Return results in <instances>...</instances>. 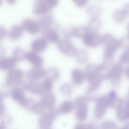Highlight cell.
<instances>
[{"label":"cell","mask_w":129,"mask_h":129,"mask_svg":"<svg viewBox=\"0 0 129 129\" xmlns=\"http://www.w3.org/2000/svg\"><path fill=\"white\" fill-rule=\"evenodd\" d=\"M123 10L126 16H129V3L124 6Z\"/></svg>","instance_id":"cell-39"},{"label":"cell","mask_w":129,"mask_h":129,"mask_svg":"<svg viewBox=\"0 0 129 129\" xmlns=\"http://www.w3.org/2000/svg\"><path fill=\"white\" fill-rule=\"evenodd\" d=\"M16 62L12 57L1 56L0 58V69L3 71H10L14 68Z\"/></svg>","instance_id":"cell-22"},{"label":"cell","mask_w":129,"mask_h":129,"mask_svg":"<svg viewBox=\"0 0 129 129\" xmlns=\"http://www.w3.org/2000/svg\"><path fill=\"white\" fill-rule=\"evenodd\" d=\"M71 76L72 83L75 86L81 85L86 79L84 72L79 69H73Z\"/></svg>","instance_id":"cell-19"},{"label":"cell","mask_w":129,"mask_h":129,"mask_svg":"<svg viewBox=\"0 0 129 129\" xmlns=\"http://www.w3.org/2000/svg\"><path fill=\"white\" fill-rule=\"evenodd\" d=\"M87 12L92 18H98L101 15L102 9L96 4H92L87 8Z\"/></svg>","instance_id":"cell-29"},{"label":"cell","mask_w":129,"mask_h":129,"mask_svg":"<svg viewBox=\"0 0 129 129\" xmlns=\"http://www.w3.org/2000/svg\"><path fill=\"white\" fill-rule=\"evenodd\" d=\"M72 86L68 83H64L61 85L60 87V91L65 95H70L73 91Z\"/></svg>","instance_id":"cell-34"},{"label":"cell","mask_w":129,"mask_h":129,"mask_svg":"<svg viewBox=\"0 0 129 129\" xmlns=\"http://www.w3.org/2000/svg\"><path fill=\"white\" fill-rule=\"evenodd\" d=\"M76 60L79 63L84 64L87 61L88 54L87 52L83 49H80L77 50L75 55Z\"/></svg>","instance_id":"cell-30"},{"label":"cell","mask_w":129,"mask_h":129,"mask_svg":"<svg viewBox=\"0 0 129 129\" xmlns=\"http://www.w3.org/2000/svg\"><path fill=\"white\" fill-rule=\"evenodd\" d=\"M109 107L116 109L123 100L119 98L117 95V92L114 90H112L107 95Z\"/></svg>","instance_id":"cell-23"},{"label":"cell","mask_w":129,"mask_h":129,"mask_svg":"<svg viewBox=\"0 0 129 129\" xmlns=\"http://www.w3.org/2000/svg\"><path fill=\"white\" fill-rule=\"evenodd\" d=\"M41 85L44 93L50 92L53 87V81L46 78L41 82Z\"/></svg>","instance_id":"cell-33"},{"label":"cell","mask_w":129,"mask_h":129,"mask_svg":"<svg viewBox=\"0 0 129 129\" xmlns=\"http://www.w3.org/2000/svg\"><path fill=\"white\" fill-rule=\"evenodd\" d=\"M75 5L78 7H84L87 4V1L84 0H78L75 1Z\"/></svg>","instance_id":"cell-38"},{"label":"cell","mask_w":129,"mask_h":129,"mask_svg":"<svg viewBox=\"0 0 129 129\" xmlns=\"http://www.w3.org/2000/svg\"><path fill=\"white\" fill-rule=\"evenodd\" d=\"M126 16L123 10L118 9L114 12L113 18L115 21L117 23H120L124 21Z\"/></svg>","instance_id":"cell-31"},{"label":"cell","mask_w":129,"mask_h":129,"mask_svg":"<svg viewBox=\"0 0 129 129\" xmlns=\"http://www.w3.org/2000/svg\"><path fill=\"white\" fill-rule=\"evenodd\" d=\"M102 25V22L98 18H92L87 25V28L90 31L96 32Z\"/></svg>","instance_id":"cell-27"},{"label":"cell","mask_w":129,"mask_h":129,"mask_svg":"<svg viewBox=\"0 0 129 129\" xmlns=\"http://www.w3.org/2000/svg\"><path fill=\"white\" fill-rule=\"evenodd\" d=\"M86 96H80L75 99L74 103L75 116L78 120L83 122L86 120L88 114V101Z\"/></svg>","instance_id":"cell-2"},{"label":"cell","mask_w":129,"mask_h":129,"mask_svg":"<svg viewBox=\"0 0 129 129\" xmlns=\"http://www.w3.org/2000/svg\"><path fill=\"white\" fill-rule=\"evenodd\" d=\"M118 129H129V122H127L123 126Z\"/></svg>","instance_id":"cell-41"},{"label":"cell","mask_w":129,"mask_h":129,"mask_svg":"<svg viewBox=\"0 0 129 129\" xmlns=\"http://www.w3.org/2000/svg\"><path fill=\"white\" fill-rule=\"evenodd\" d=\"M25 59L34 67H41L43 63L42 57L37 53L33 50L26 52Z\"/></svg>","instance_id":"cell-17"},{"label":"cell","mask_w":129,"mask_h":129,"mask_svg":"<svg viewBox=\"0 0 129 129\" xmlns=\"http://www.w3.org/2000/svg\"><path fill=\"white\" fill-rule=\"evenodd\" d=\"M121 46L120 40L115 39L105 46L103 56L105 61L109 62L113 59L115 53Z\"/></svg>","instance_id":"cell-9"},{"label":"cell","mask_w":129,"mask_h":129,"mask_svg":"<svg viewBox=\"0 0 129 129\" xmlns=\"http://www.w3.org/2000/svg\"><path fill=\"white\" fill-rule=\"evenodd\" d=\"M95 105L94 109L93 115L95 119H102L106 113L109 107L107 95H103L95 97Z\"/></svg>","instance_id":"cell-4"},{"label":"cell","mask_w":129,"mask_h":129,"mask_svg":"<svg viewBox=\"0 0 129 129\" xmlns=\"http://www.w3.org/2000/svg\"><path fill=\"white\" fill-rule=\"evenodd\" d=\"M41 35L43 38L49 43H56L59 40L58 31L52 27H48L42 29Z\"/></svg>","instance_id":"cell-13"},{"label":"cell","mask_w":129,"mask_h":129,"mask_svg":"<svg viewBox=\"0 0 129 129\" xmlns=\"http://www.w3.org/2000/svg\"><path fill=\"white\" fill-rule=\"evenodd\" d=\"M26 52L19 47L14 48L12 52V57L16 61H20L25 59Z\"/></svg>","instance_id":"cell-28"},{"label":"cell","mask_w":129,"mask_h":129,"mask_svg":"<svg viewBox=\"0 0 129 129\" xmlns=\"http://www.w3.org/2000/svg\"><path fill=\"white\" fill-rule=\"evenodd\" d=\"M25 88L26 90L35 95L42 96L45 94L43 90L41 82L29 81L26 83Z\"/></svg>","instance_id":"cell-18"},{"label":"cell","mask_w":129,"mask_h":129,"mask_svg":"<svg viewBox=\"0 0 129 129\" xmlns=\"http://www.w3.org/2000/svg\"><path fill=\"white\" fill-rule=\"evenodd\" d=\"M45 70L41 67H34L26 73V77L30 81H37L45 76Z\"/></svg>","instance_id":"cell-16"},{"label":"cell","mask_w":129,"mask_h":129,"mask_svg":"<svg viewBox=\"0 0 129 129\" xmlns=\"http://www.w3.org/2000/svg\"><path fill=\"white\" fill-rule=\"evenodd\" d=\"M24 28L20 24H14L12 25L7 33V36L10 40H15L19 38L23 34Z\"/></svg>","instance_id":"cell-20"},{"label":"cell","mask_w":129,"mask_h":129,"mask_svg":"<svg viewBox=\"0 0 129 129\" xmlns=\"http://www.w3.org/2000/svg\"><path fill=\"white\" fill-rule=\"evenodd\" d=\"M115 39L114 36L110 34L106 33L101 36V44L105 46Z\"/></svg>","instance_id":"cell-36"},{"label":"cell","mask_w":129,"mask_h":129,"mask_svg":"<svg viewBox=\"0 0 129 129\" xmlns=\"http://www.w3.org/2000/svg\"><path fill=\"white\" fill-rule=\"evenodd\" d=\"M88 30L87 27L85 26L72 27L66 29L64 31V35L67 38L75 37L82 38Z\"/></svg>","instance_id":"cell-12"},{"label":"cell","mask_w":129,"mask_h":129,"mask_svg":"<svg viewBox=\"0 0 129 129\" xmlns=\"http://www.w3.org/2000/svg\"><path fill=\"white\" fill-rule=\"evenodd\" d=\"M57 0H38L35 1L33 12L36 15L43 16L48 14L52 8L57 6Z\"/></svg>","instance_id":"cell-3"},{"label":"cell","mask_w":129,"mask_h":129,"mask_svg":"<svg viewBox=\"0 0 129 129\" xmlns=\"http://www.w3.org/2000/svg\"><path fill=\"white\" fill-rule=\"evenodd\" d=\"M60 114L58 109L55 108L50 109L42 114L38 120L39 126L42 129H50L53 121Z\"/></svg>","instance_id":"cell-5"},{"label":"cell","mask_w":129,"mask_h":129,"mask_svg":"<svg viewBox=\"0 0 129 129\" xmlns=\"http://www.w3.org/2000/svg\"><path fill=\"white\" fill-rule=\"evenodd\" d=\"M99 127L96 123L90 122L87 123H78L76 124L74 129H99Z\"/></svg>","instance_id":"cell-32"},{"label":"cell","mask_w":129,"mask_h":129,"mask_svg":"<svg viewBox=\"0 0 129 129\" xmlns=\"http://www.w3.org/2000/svg\"><path fill=\"white\" fill-rule=\"evenodd\" d=\"M22 26L24 30L31 34H37L41 29L40 25L37 21L28 18L25 19L23 20Z\"/></svg>","instance_id":"cell-15"},{"label":"cell","mask_w":129,"mask_h":129,"mask_svg":"<svg viewBox=\"0 0 129 129\" xmlns=\"http://www.w3.org/2000/svg\"><path fill=\"white\" fill-rule=\"evenodd\" d=\"M57 47L61 52L69 56H75L78 50L75 46L68 40H62L59 41Z\"/></svg>","instance_id":"cell-11"},{"label":"cell","mask_w":129,"mask_h":129,"mask_svg":"<svg viewBox=\"0 0 129 129\" xmlns=\"http://www.w3.org/2000/svg\"><path fill=\"white\" fill-rule=\"evenodd\" d=\"M75 108L74 103L70 100H66L61 103L58 109L59 113L67 114L71 112Z\"/></svg>","instance_id":"cell-25"},{"label":"cell","mask_w":129,"mask_h":129,"mask_svg":"<svg viewBox=\"0 0 129 129\" xmlns=\"http://www.w3.org/2000/svg\"><path fill=\"white\" fill-rule=\"evenodd\" d=\"M117 119L121 122L129 120V95L125 100H123L120 105L116 109Z\"/></svg>","instance_id":"cell-10"},{"label":"cell","mask_w":129,"mask_h":129,"mask_svg":"<svg viewBox=\"0 0 129 129\" xmlns=\"http://www.w3.org/2000/svg\"><path fill=\"white\" fill-rule=\"evenodd\" d=\"M56 98L52 93L48 92L41 96L39 102L41 107L45 110L46 109L53 108L55 105Z\"/></svg>","instance_id":"cell-14"},{"label":"cell","mask_w":129,"mask_h":129,"mask_svg":"<svg viewBox=\"0 0 129 129\" xmlns=\"http://www.w3.org/2000/svg\"><path fill=\"white\" fill-rule=\"evenodd\" d=\"M1 129H6V126L3 124H1Z\"/></svg>","instance_id":"cell-43"},{"label":"cell","mask_w":129,"mask_h":129,"mask_svg":"<svg viewBox=\"0 0 129 129\" xmlns=\"http://www.w3.org/2000/svg\"></svg>","instance_id":"cell-44"},{"label":"cell","mask_w":129,"mask_h":129,"mask_svg":"<svg viewBox=\"0 0 129 129\" xmlns=\"http://www.w3.org/2000/svg\"><path fill=\"white\" fill-rule=\"evenodd\" d=\"M24 73L21 69L13 68L7 72L6 76V86L10 89L20 84L23 81Z\"/></svg>","instance_id":"cell-6"},{"label":"cell","mask_w":129,"mask_h":129,"mask_svg":"<svg viewBox=\"0 0 129 129\" xmlns=\"http://www.w3.org/2000/svg\"><path fill=\"white\" fill-rule=\"evenodd\" d=\"M47 47V43L43 38H39L33 40L31 44V47L33 51L41 52L45 50Z\"/></svg>","instance_id":"cell-21"},{"label":"cell","mask_w":129,"mask_h":129,"mask_svg":"<svg viewBox=\"0 0 129 129\" xmlns=\"http://www.w3.org/2000/svg\"><path fill=\"white\" fill-rule=\"evenodd\" d=\"M40 27L41 29L50 27V25L53 21V17L50 14H47L41 16L37 20Z\"/></svg>","instance_id":"cell-24"},{"label":"cell","mask_w":129,"mask_h":129,"mask_svg":"<svg viewBox=\"0 0 129 129\" xmlns=\"http://www.w3.org/2000/svg\"><path fill=\"white\" fill-rule=\"evenodd\" d=\"M100 128V129H118V127L114 121L106 120L101 123Z\"/></svg>","instance_id":"cell-35"},{"label":"cell","mask_w":129,"mask_h":129,"mask_svg":"<svg viewBox=\"0 0 129 129\" xmlns=\"http://www.w3.org/2000/svg\"><path fill=\"white\" fill-rule=\"evenodd\" d=\"M85 78L89 83V86L86 91V97L92 100V94L101 86L103 79L100 74L98 65L90 63L87 66L85 69Z\"/></svg>","instance_id":"cell-1"},{"label":"cell","mask_w":129,"mask_h":129,"mask_svg":"<svg viewBox=\"0 0 129 129\" xmlns=\"http://www.w3.org/2000/svg\"><path fill=\"white\" fill-rule=\"evenodd\" d=\"M124 72L126 77L129 80V66H127L125 69Z\"/></svg>","instance_id":"cell-40"},{"label":"cell","mask_w":129,"mask_h":129,"mask_svg":"<svg viewBox=\"0 0 129 129\" xmlns=\"http://www.w3.org/2000/svg\"><path fill=\"white\" fill-rule=\"evenodd\" d=\"M45 77L46 79L52 81H56L59 78V72L58 70L55 68H48L45 70Z\"/></svg>","instance_id":"cell-26"},{"label":"cell","mask_w":129,"mask_h":129,"mask_svg":"<svg viewBox=\"0 0 129 129\" xmlns=\"http://www.w3.org/2000/svg\"><path fill=\"white\" fill-rule=\"evenodd\" d=\"M120 61L123 64L129 63V46L120 56Z\"/></svg>","instance_id":"cell-37"},{"label":"cell","mask_w":129,"mask_h":129,"mask_svg":"<svg viewBox=\"0 0 129 129\" xmlns=\"http://www.w3.org/2000/svg\"><path fill=\"white\" fill-rule=\"evenodd\" d=\"M126 37L129 40V22L127 25V35Z\"/></svg>","instance_id":"cell-42"},{"label":"cell","mask_w":129,"mask_h":129,"mask_svg":"<svg viewBox=\"0 0 129 129\" xmlns=\"http://www.w3.org/2000/svg\"><path fill=\"white\" fill-rule=\"evenodd\" d=\"M82 39L84 44L88 47L96 48L101 44V36L96 32L88 30Z\"/></svg>","instance_id":"cell-8"},{"label":"cell","mask_w":129,"mask_h":129,"mask_svg":"<svg viewBox=\"0 0 129 129\" xmlns=\"http://www.w3.org/2000/svg\"><path fill=\"white\" fill-rule=\"evenodd\" d=\"M123 69L120 63L112 64L111 67L108 80L114 86H118L122 81V75Z\"/></svg>","instance_id":"cell-7"}]
</instances>
